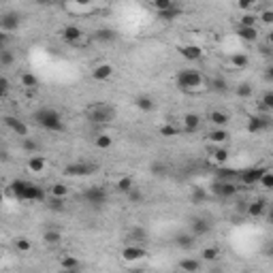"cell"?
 Masks as SVG:
<instances>
[{"instance_id":"4fadbf2b","label":"cell","mask_w":273,"mask_h":273,"mask_svg":"<svg viewBox=\"0 0 273 273\" xmlns=\"http://www.w3.org/2000/svg\"><path fill=\"white\" fill-rule=\"evenodd\" d=\"M4 124H6V128H9V131H13L17 136H21V139L30 135V128H28V124H26L24 120L15 118V116H6V118H4Z\"/></svg>"},{"instance_id":"74e56055","label":"cell","mask_w":273,"mask_h":273,"mask_svg":"<svg viewBox=\"0 0 273 273\" xmlns=\"http://www.w3.org/2000/svg\"><path fill=\"white\" fill-rule=\"evenodd\" d=\"M211 158H213V160L218 162V164H224V162L228 160V158H231V154H228V149H226V147L218 145L215 149H211Z\"/></svg>"},{"instance_id":"6125c7cd","label":"cell","mask_w":273,"mask_h":273,"mask_svg":"<svg viewBox=\"0 0 273 273\" xmlns=\"http://www.w3.org/2000/svg\"><path fill=\"white\" fill-rule=\"evenodd\" d=\"M267 43H269V45H273V30L267 34Z\"/></svg>"},{"instance_id":"bcb514c9","label":"cell","mask_w":273,"mask_h":273,"mask_svg":"<svg viewBox=\"0 0 273 273\" xmlns=\"http://www.w3.org/2000/svg\"><path fill=\"white\" fill-rule=\"evenodd\" d=\"M258 186H261L263 190H273V171L267 169V173H265L261 177V182H258Z\"/></svg>"},{"instance_id":"6da1fadb","label":"cell","mask_w":273,"mask_h":273,"mask_svg":"<svg viewBox=\"0 0 273 273\" xmlns=\"http://www.w3.org/2000/svg\"><path fill=\"white\" fill-rule=\"evenodd\" d=\"M32 120L34 124L41 126L43 131L47 133H64V120H62V113L58 109H54V107H41L32 113Z\"/></svg>"},{"instance_id":"7bdbcfd3","label":"cell","mask_w":273,"mask_h":273,"mask_svg":"<svg viewBox=\"0 0 273 273\" xmlns=\"http://www.w3.org/2000/svg\"><path fill=\"white\" fill-rule=\"evenodd\" d=\"M158 133H160V136H164V139H173V136L179 135V128L173 126V124H162Z\"/></svg>"},{"instance_id":"91938a15","label":"cell","mask_w":273,"mask_h":273,"mask_svg":"<svg viewBox=\"0 0 273 273\" xmlns=\"http://www.w3.org/2000/svg\"><path fill=\"white\" fill-rule=\"evenodd\" d=\"M265 79H267V81H273V64L265 68Z\"/></svg>"},{"instance_id":"3957f363","label":"cell","mask_w":273,"mask_h":273,"mask_svg":"<svg viewBox=\"0 0 273 273\" xmlns=\"http://www.w3.org/2000/svg\"><path fill=\"white\" fill-rule=\"evenodd\" d=\"M85 118L92 124H111L116 120V107L109 103H92L85 109Z\"/></svg>"},{"instance_id":"f546056e","label":"cell","mask_w":273,"mask_h":273,"mask_svg":"<svg viewBox=\"0 0 273 273\" xmlns=\"http://www.w3.org/2000/svg\"><path fill=\"white\" fill-rule=\"evenodd\" d=\"M207 120H209L215 128H226V124H228V113H224V111H211Z\"/></svg>"},{"instance_id":"6f0895ef","label":"cell","mask_w":273,"mask_h":273,"mask_svg":"<svg viewBox=\"0 0 273 273\" xmlns=\"http://www.w3.org/2000/svg\"><path fill=\"white\" fill-rule=\"evenodd\" d=\"M6 45H9V32H2L0 34V52H4Z\"/></svg>"},{"instance_id":"11a10c76","label":"cell","mask_w":273,"mask_h":273,"mask_svg":"<svg viewBox=\"0 0 273 273\" xmlns=\"http://www.w3.org/2000/svg\"><path fill=\"white\" fill-rule=\"evenodd\" d=\"M149 169H152L154 175H164V173H167V164H164V162H152V167H149Z\"/></svg>"},{"instance_id":"c3c4849f","label":"cell","mask_w":273,"mask_h":273,"mask_svg":"<svg viewBox=\"0 0 273 273\" xmlns=\"http://www.w3.org/2000/svg\"><path fill=\"white\" fill-rule=\"evenodd\" d=\"M261 107L263 109H267V111H273V90L265 92V94L261 96Z\"/></svg>"},{"instance_id":"d6a6232c","label":"cell","mask_w":273,"mask_h":273,"mask_svg":"<svg viewBox=\"0 0 273 273\" xmlns=\"http://www.w3.org/2000/svg\"><path fill=\"white\" fill-rule=\"evenodd\" d=\"M68 186L67 184H62V182H58V184H52V188H49V197H58V199H67L68 197Z\"/></svg>"},{"instance_id":"9c48e42d","label":"cell","mask_w":273,"mask_h":273,"mask_svg":"<svg viewBox=\"0 0 273 273\" xmlns=\"http://www.w3.org/2000/svg\"><path fill=\"white\" fill-rule=\"evenodd\" d=\"M211 228H213L211 220L205 218V215H199V218H192V220H190V233L195 235V237H205V235H209Z\"/></svg>"},{"instance_id":"ab89813d","label":"cell","mask_w":273,"mask_h":273,"mask_svg":"<svg viewBox=\"0 0 273 273\" xmlns=\"http://www.w3.org/2000/svg\"><path fill=\"white\" fill-rule=\"evenodd\" d=\"M149 4H152V9L156 13H160V11H167L171 6H175L177 0H149Z\"/></svg>"},{"instance_id":"be15d7a7","label":"cell","mask_w":273,"mask_h":273,"mask_svg":"<svg viewBox=\"0 0 273 273\" xmlns=\"http://www.w3.org/2000/svg\"><path fill=\"white\" fill-rule=\"evenodd\" d=\"M269 224H273V207L269 209Z\"/></svg>"},{"instance_id":"e0dca14e","label":"cell","mask_w":273,"mask_h":273,"mask_svg":"<svg viewBox=\"0 0 273 273\" xmlns=\"http://www.w3.org/2000/svg\"><path fill=\"white\" fill-rule=\"evenodd\" d=\"M45 199H47V192L43 190L41 186H37V184H30V186H28L24 201H28V203H43Z\"/></svg>"},{"instance_id":"e575fe53","label":"cell","mask_w":273,"mask_h":273,"mask_svg":"<svg viewBox=\"0 0 273 273\" xmlns=\"http://www.w3.org/2000/svg\"><path fill=\"white\" fill-rule=\"evenodd\" d=\"M19 81H21V85H24V88H28V90H37V85H39V77L34 75V73H21Z\"/></svg>"},{"instance_id":"5b68a950","label":"cell","mask_w":273,"mask_h":273,"mask_svg":"<svg viewBox=\"0 0 273 273\" xmlns=\"http://www.w3.org/2000/svg\"><path fill=\"white\" fill-rule=\"evenodd\" d=\"M96 164L94 162H83V160H79V162H68L67 167H64V175H68V177H88L92 173H96Z\"/></svg>"},{"instance_id":"f907efd6","label":"cell","mask_w":273,"mask_h":273,"mask_svg":"<svg viewBox=\"0 0 273 273\" xmlns=\"http://www.w3.org/2000/svg\"><path fill=\"white\" fill-rule=\"evenodd\" d=\"M252 85H250V83H241V85H237V96H239V98H250V96H252Z\"/></svg>"},{"instance_id":"ee69618b","label":"cell","mask_w":273,"mask_h":273,"mask_svg":"<svg viewBox=\"0 0 273 273\" xmlns=\"http://www.w3.org/2000/svg\"><path fill=\"white\" fill-rule=\"evenodd\" d=\"M15 250H17V252H21V254L30 252V250H32L30 239H26V237H17V239H15Z\"/></svg>"},{"instance_id":"52a82bcc","label":"cell","mask_w":273,"mask_h":273,"mask_svg":"<svg viewBox=\"0 0 273 273\" xmlns=\"http://www.w3.org/2000/svg\"><path fill=\"white\" fill-rule=\"evenodd\" d=\"M273 128V120L267 116H252L246 124V131L250 135H261V133H267Z\"/></svg>"},{"instance_id":"8fae6325","label":"cell","mask_w":273,"mask_h":273,"mask_svg":"<svg viewBox=\"0 0 273 273\" xmlns=\"http://www.w3.org/2000/svg\"><path fill=\"white\" fill-rule=\"evenodd\" d=\"M147 252H145V248H141L139 243H128V246L122 248V258H124L126 263H136V261H141V258H145Z\"/></svg>"},{"instance_id":"f35d334b","label":"cell","mask_w":273,"mask_h":273,"mask_svg":"<svg viewBox=\"0 0 273 273\" xmlns=\"http://www.w3.org/2000/svg\"><path fill=\"white\" fill-rule=\"evenodd\" d=\"M94 145L98 149H109L113 145V139H111V135H107V133H100L96 135V139H94Z\"/></svg>"},{"instance_id":"b9f144b4","label":"cell","mask_w":273,"mask_h":273,"mask_svg":"<svg viewBox=\"0 0 273 273\" xmlns=\"http://www.w3.org/2000/svg\"><path fill=\"white\" fill-rule=\"evenodd\" d=\"M231 64H233L235 68H246L248 64H250V58H248L246 54H233L231 56Z\"/></svg>"},{"instance_id":"603a6c76","label":"cell","mask_w":273,"mask_h":273,"mask_svg":"<svg viewBox=\"0 0 273 273\" xmlns=\"http://www.w3.org/2000/svg\"><path fill=\"white\" fill-rule=\"evenodd\" d=\"M265 209H267V201L256 199V201H252V203L248 205V215H250V218H261V215L265 213Z\"/></svg>"},{"instance_id":"f1b7e54d","label":"cell","mask_w":273,"mask_h":273,"mask_svg":"<svg viewBox=\"0 0 273 273\" xmlns=\"http://www.w3.org/2000/svg\"><path fill=\"white\" fill-rule=\"evenodd\" d=\"M128 241L131 243H143L147 241V231L143 226H133L131 233H128Z\"/></svg>"},{"instance_id":"d590c367","label":"cell","mask_w":273,"mask_h":273,"mask_svg":"<svg viewBox=\"0 0 273 273\" xmlns=\"http://www.w3.org/2000/svg\"><path fill=\"white\" fill-rule=\"evenodd\" d=\"M201 256H203V261H207V263H215V261H218V258L222 256V252H220V248L209 246V248H203Z\"/></svg>"},{"instance_id":"83f0119b","label":"cell","mask_w":273,"mask_h":273,"mask_svg":"<svg viewBox=\"0 0 273 273\" xmlns=\"http://www.w3.org/2000/svg\"><path fill=\"white\" fill-rule=\"evenodd\" d=\"M45 158L43 156H37V154H32L30 158H28V169L32 171V173H43L45 171Z\"/></svg>"},{"instance_id":"cb8c5ba5","label":"cell","mask_w":273,"mask_h":273,"mask_svg":"<svg viewBox=\"0 0 273 273\" xmlns=\"http://www.w3.org/2000/svg\"><path fill=\"white\" fill-rule=\"evenodd\" d=\"M228 136H231V135H228L226 128H213V131L207 135V139H209L213 145H224V143L228 141Z\"/></svg>"},{"instance_id":"db71d44e","label":"cell","mask_w":273,"mask_h":273,"mask_svg":"<svg viewBox=\"0 0 273 273\" xmlns=\"http://www.w3.org/2000/svg\"><path fill=\"white\" fill-rule=\"evenodd\" d=\"M49 209L62 211V209H64V199H58V197H49Z\"/></svg>"},{"instance_id":"f6af8a7d","label":"cell","mask_w":273,"mask_h":273,"mask_svg":"<svg viewBox=\"0 0 273 273\" xmlns=\"http://www.w3.org/2000/svg\"><path fill=\"white\" fill-rule=\"evenodd\" d=\"M21 149L28 152V154H34L39 149V143L34 139H30V136H24V141H21Z\"/></svg>"},{"instance_id":"94428289","label":"cell","mask_w":273,"mask_h":273,"mask_svg":"<svg viewBox=\"0 0 273 273\" xmlns=\"http://www.w3.org/2000/svg\"><path fill=\"white\" fill-rule=\"evenodd\" d=\"M70 2H75V4H90L92 0H70Z\"/></svg>"},{"instance_id":"ffe728a7","label":"cell","mask_w":273,"mask_h":273,"mask_svg":"<svg viewBox=\"0 0 273 273\" xmlns=\"http://www.w3.org/2000/svg\"><path fill=\"white\" fill-rule=\"evenodd\" d=\"M195 243H197V237L192 235V233H177L175 235V246L179 248V250H192L195 248Z\"/></svg>"},{"instance_id":"4316f807","label":"cell","mask_w":273,"mask_h":273,"mask_svg":"<svg viewBox=\"0 0 273 273\" xmlns=\"http://www.w3.org/2000/svg\"><path fill=\"white\" fill-rule=\"evenodd\" d=\"M215 179H233V182H235V179H239V171L220 164V167L215 169Z\"/></svg>"},{"instance_id":"836d02e7","label":"cell","mask_w":273,"mask_h":273,"mask_svg":"<svg viewBox=\"0 0 273 273\" xmlns=\"http://www.w3.org/2000/svg\"><path fill=\"white\" fill-rule=\"evenodd\" d=\"M43 241H45L47 246H58L62 241V235H60V231H56V228H49V231L43 233Z\"/></svg>"},{"instance_id":"5bb4252c","label":"cell","mask_w":273,"mask_h":273,"mask_svg":"<svg viewBox=\"0 0 273 273\" xmlns=\"http://www.w3.org/2000/svg\"><path fill=\"white\" fill-rule=\"evenodd\" d=\"M179 52V56H182L184 60H188V62H197V60H201L203 58V47L201 45H195V43H188V45H182L177 49Z\"/></svg>"},{"instance_id":"8d00e7d4","label":"cell","mask_w":273,"mask_h":273,"mask_svg":"<svg viewBox=\"0 0 273 273\" xmlns=\"http://www.w3.org/2000/svg\"><path fill=\"white\" fill-rule=\"evenodd\" d=\"M190 201H192L195 205L205 203V201H207V190L201 188V186H195V188H192V192H190Z\"/></svg>"},{"instance_id":"681fc988","label":"cell","mask_w":273,"mask_h":273,"mask_svg":"<svg viewBox=\"0 0 273 273\" xmlns=\"http://www.w3.org/2000/svg\"><path fill=\"white\" fill-rule=\"evenodd\" d=\"M15 62V56H13L9 49H4V52H0V67H11V64Z\"/></svg>"},{"instance_id":"277c9868","label":"cell","mask_w":273,"mask_h":273,"mask_svg":"<svg viewBox=\"0 0 273 273\" xmlns=\"http://www.w3.org/2000/svg\"><path fill=\"white\" fill-rule=\"evenodd\" d=\"M209 190L218 199H233L237 192H239V188H237V184L233 182V179H213Z\"/></svg>"},{"instance_id":"7a4b0ae2","label":"cell","mask_w":273,"mask_h":273,"mask_svg":"<svg viewBox=\"0 0 273 273\" xmlns=\"http://www.w3.org/2000/svg\"><path fill=\"white\" fill-rule=\"evenodd\" d=\"M175 85L182 92H199L205 85V79L197 68H182L175 75Z\"/></svg>"},{"instance_id":"d6986e66","label":"cell","mask_w":273,"mask_h":273,"mask_svg":"<svg viewBox=\"0 0 273 273\" xmlns=\"http://www.w3.org/2000/svg\"><path fill=\"white\" fill-rule=\"evenodd\" d=\"M237 37L246 43H256L258 41V26H237Z\"/></svg>"},{"instance_id":"30bf717a","label":"cell","mask_w":273,"mask_h":273,"mask_svg":"<svg viewBox=\"0 0 273 273\" xmlns=\"http://www.w3.org/2000/svg\"><path fill=\"white\" fill-rule=\"evenodd\" d=\"M19 26H21V15L17 11L2 13V17H0V28H2V32H15Z\"/></svg>"},{"instance_id":"9f6ffc18","label":"cell","mask_w":273,"mask_h":273,"mask_svg":"<svg viewBox=\"0 0 273 273\" xmlns=\"http://www.w3.org/2000/svg\"><path fill=\"white\" fill-rule=\"evenodd\" d=\"M258 17H261V21H263V24H269V26H271V24H273V9L263 11Z\"/></svg>"},{"instance_id":"2e32d148","label":"cell","mask_w":273,"mask_h":273,"mask_svg":"<svg viewBox=\"0 0 273 273\" xmlns=\"http://www.w3.org/2000/svg\"><path fill=\"white\" fill-rule=\"evenodd\" d=\"M94 41H98V43H116L118 39H120V34H118V30H113V28H98V30H94Z\"/></svg>"},{"instance_id":"680465c9","label":"cell","mask_w":273,"mask_h":273,"mask_svg":"<svg viewBox=\"0 0 273 273\" xmlns=\"http://www.w3.org/2000/svg\"><path fill=\"white\" fill-rule=\"evenodd\" d=\"M0 90H2V94H6V92H9V79H6V77L0 79Z\"/></svg>"},{"instance_id":"7402d4cb","label":"cell","mask_w":273,"mask_h":273,"mask_svg":"<svg viewBox=\"0 0 273 273\" xmlns=\"http://www.w3.org/2000/svg\"><path fill=\"white\" fill-rule=\"evenodd\" d=\"M201 116L199 113H186L184 116V133H188V135H192V133H197L199 128H201Z\"/></svg>"},{"instance_id":"816d5d0a","label":"cell","mask_w":273,"mask_h":273,"mask_svg":"<svg viewBox=\"0 0 273 273\" xmlns=\"http://www.w3.org/2000/svg\"><path fill=\"white\" fill-rule=\"evenodd\" d=\"M258 0H237V6H239V11H252L256 9Z\"/></svg>"},{"instance_id":"484cf974","label":"cell","mask_w":273,"mask_h":273,"mask_svg":"<svg viewBox=\"0 0 273 273\" xmlns=\"http://www.w3.org/2000/svg\"><path fill=\"white\" fill-rule=\"evenodd\" d=\"M184 15V9L179 4H175V6H171V9H167V11H160L158 13V19H162V21H173V19H177V17H182Z\"/></svg>"},{"instance_id":"ba28073f","label":"cell","mask_w":273,"mask_h":273,"mask_svg":"<svg viewBox=\"0 0 273 273\" xmlns=\"http://www.w3.org/2000/svg\"><path fill=\"white\" fill-rule=\"evenodd\" d=\"M267 173L265 167H250V169H243L239 171V184L241 186H256L261 182V177Z\"/></svg>"},{"instance_id":"4dcf8cb0","label":"cell","mask_w":273,"mask_h":273,"mask_svg":"<svg viewBox=\"0 0 273 273\" xmlns=\"http://www.w3.org/2000/svg\"><path fill=\"white\" fill-rule=\"evenodd\" d=\"M60 269L68 271V273H73V271H79V269H81V263H79L75 256H62V261H60Z\"/></svg>"},{"instance_id":"e7e4bbea","label":"cell","mask_w":273,"mask_h":273,"mask_svg":"<svg viewBox=\"0 0 273 273\" xmlns=\"http://www.w3.org/2000/svg\"><path fill=\"white\" fill-rule=\"evenodd\" d=\"M267 256H271V258H273V246H271V248L267 250Z\"/></svg>"},{"instance_id":"03108f58","label":"cell","mask_w":273,"mask_h":273,"mask_svg":"<svg viewBox=\"0 0 273 273\" xmlns=\"http://www.w3.org/2000/svg\"><path fill=\"white\" fill-rule=\"evenodd\" d=\"M39 2H41V4H47V2H52V0H39Z\"/></svg>"},{"instance_id":"9a60e30c","label":"cell","mask_w":273,"mask_h":273,"mask_svg":"<svg viewBox=\"0 0 273 273\" xmlns=\"http://www.w3.org/2000/svg\"><path fill=\"white\" fill-rule=\"evenodd\" d=\"M81 39H83V30L79 26L68 24V26L62 28V41L64 43H68V45H77Z\"/></svg>"},{"instance_id":"44dd1931","label":"cell","mask_w":273,"mask_h":273,"mask_svg":"<svg viewBox=\"0 0 273 273\" xmlns=\"http://www.w3.org/2000/svg\"><path fill=\"white\" fill-rule=\"evenodd\" d=\"M135 107L139 111H143V113H152L156 109V103H154V98L149 94H139L135 98Z\"/></svg>"},{"instance_id":"8992f818","label":"cell","mask_w":273,"mask_h":273,"mask_svg":"<svg viewBox=\"0 0 273 273\" xmlns=\"http://www.w3.org/2000/svg\"><path fill=\"white\" fill-rule=\"evenodd\" d=\"M81 199L88 203L90 207H103L107 203V190L103 186H90V188L83 190Z\"/></svg>"},{"instance_id":"1f68e13d","label":"cell","mask_w":273,"mask_h":273,"mask_svg":"<svg viewBox=\"0 0 273 273\" xmlns=\"http://www.w3.org/2000/svg\"><path fill=\"white\" fill-rule=\"evenodd\" d=\"M177 267L182 269V271L192 273V271H199L201 269V261H197V258H182V261L177 263Z\"/></svg>"},{"instance_id":"7c38bea8","label":"cell","mask_w":273,"mask_h":273,"mask_svg":"<svg viewBox=\"0 0 273 273\" xmlns=\"http://www.w3.org/2000/svg\"><path fill=\"white\" fill-rule=\"evenodd\" d=\"M113 73H116V68H113V64H109V62H100V64H96L94 68H92V79L94 81H109V79L113 77Z\"/></svg>"},{"instance_id":"f5cc1de1","label":"cell","mask_w":273,"mask_h":273,"mask_svg":"<svg viewBox=\"0 0 273 273\" xmlns=\"http://www.w3.org/2000/svg\"><path fill=\"white\" fill-rule=\"evenodd\" d=\"M126 199L131 201V203H141V201H143V192H141V190L135 186V188H133V190L126 195Z\"/></svg>"},{"instance_id":"7dc6e473","label":"cell","mask_w":273,"mask_h":273,"mask_svg":"<svg viewBox=\"0 0 273 273\" xmlns=\"http://www.w3.org/2000/svg\"><path fill=\"white\" fill-rule=\"evenodd\" d=\"M209 88L213 92H226V79H222V77H213L211 81H209Z\"/></svg>"},{"instance_id":"d4e9b609","label":"cell","mask_w":273,"mask_h":273,"mask_svg":"<svg viewBox=\"0 0 273 273\" xmlns=\"http://www.w3.org/2000/svg\"><path fill=\"white\" fill-rule=\"evenodd\" d=\"M135 177L133 175H124V177H120L118 182H116V190L118 192H122V195H128L133 188H135Z\"/></svg>"},{"instance_id":"60d3db41","label":"cell","mask_w":273,"mask_h":273,"mask_svg":"<svg viewBox=\"0 0 273 273\" xmlns=\"http://www.w3.org/2000/svg\"><path fill=\"white\" fill-rule=\"evenodd\" d=\"M258 21H261V17H258L256 13H252V11H243V15L239 17L241 26H258Z\"/></svg>"},{"instance_id":"ac0fdd59","label":"cell","mask_w":273,"mask_h":273,"mask_svg":"<svg viewBox=\"0 0 273 273\" xmlns=\"http://www.w3.org/2000/svg\"><path fill=\"white\" fill-rule=\"evenodd\" d=\"M28 186H30V182H26V179H13V182L9 184V195L15 197L17 201H24Z\"/></svg>"}]
</instances>
